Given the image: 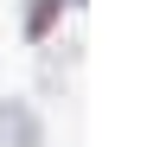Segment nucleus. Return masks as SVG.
<instances>
[{"instance_id":"obj_2","label":"nucleus","mask_w":147,"mask_h":147,"mask_svg":"<svg viewBox=\"0 0 147 147\" xmlns=\"http://www.w3.org/2000/svg\"><path fill=\"white\" fill-rule=\"evenodd\" d=\"M58 13H64V0H32V7H26V38L38 45L45 32H51V26H58Z\"/></svg>"},{"instance_id":"obj_1","label":"nucleus","mask_w":147,"mask_h":147,"mask_svg":"<svg viewBox=\"0 0 147 147\" xmlns=\"http://www.w3.org/2000/svg\"><path fill=\"white\" fill-rule=\"evenodd\" d=\"M38 141H45V128L26 102H0V147H38Z\"/></svg>"},{"instance_id":"obj_3","label":"nucleus","mask_w":147,"mask_h":147,"mask_svg":"<svg viewBox=\"0 0 147 147\" xmlns=\"http://www.w3.org/2000/svg\"><path fill=\"white\" fill-rule=\"evenodd\" d=\"M64 7H77V0H64Z\"/></svg>"}]
</instances>
